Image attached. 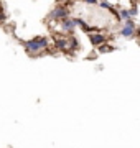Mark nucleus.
Listing matches in <instances>:
<instances>
[{"mask_svg": "<svg viewBox=\"0 0 140 148\" xmlns=\"http://www.w3.org/2000/svg\"><path fill=\"white\" fill-rule=\"evenodd\" d=\"M48 48H49V40L46 36H35L33 40L25 41V49H27V53L32 54V56L43 54Z\"/></svg>", "mask_w": 140, "mask_h": 148, "instance_id": "1", "label": "nucleus"}, {"mask_svg": "<svg viewBox=\"0 0 140 148\" xmlns=\"http://www.w3.org/2000/svg\"><path fill=\"white\" fill-rule=\"evenodd\" d=\"M68 16H69V8H68V7H65V5H58L48 15V20L61 21V20H65V18H68Z\"/></svg>", "mask_w": 140, "mask_h": 148, "instance_id": "2", "label": "nucleus"}, {"mask_svg": "<svg viewBox=\"0 0 140 148\" xmlns=\"http://www.w3.org/2000/svg\"><path fill=\"white\" fill-rule=\"evenodd\" d=\"M137 35V25L134 20H127L124 21V25L120 28V36L124 38H134Z\"/></svg>", "mask_w": 140, "mask_h": 148, "instance_id": "3", "label": "nucleus"}, {"mask_svg": "<svg viewBox=\"0 0 140 148\" xmlns=\"http://www.w3.org/2000/svg\"><path fill=\"white\" fill-rule=\"evenodd\" d=\"M59 28H61V32H65V33H73L78 28V21H76V18L68 16V18L59 21Z\"/></svg>", "mask_w": 140, "mask_h": 148, "instance_id": "4", "label": "nucleus"}, {"mask_svg": "<svg viewBox=\"0 0 140 148\" xmlns=\"http://www.w3.org/2000/svg\"><path fill=\"white\" fill-rule=\"evenodd\" d=\"M89 40H91V43L94 45V46H101V45H104V43H106V36H104L101 32L91 33V35H89Z\"/></svg>", "mask_w": 140, "mask_h": 148, "instance_id": "5", "label": "nucleus"}, {"mask_svg": "<svg viewBox=\"0 0 140 148\" xmlns=\"http://www.w3.org/2000/svg\"><path fill=\"white\" fill-rule=\"evenodd\" d=\"M56 48L61 49V51H68L69 49V45H68V38H56Z\"/></svg>", "mask_w": 140, "mask_h": 148, "instance_id": "6", "label": "nucleus"}, {"mask_svg": "<svg viewBox=\"0 0 140 148\" xmlns=\"http://www.w3.org/2000/svg\"><path fill=\"white\" fill-rule=\"evenodd\" d=\"M117 15H119V20H122V21L132 20V16H130V12L127 10V8H122L120 12H117Z\"/></svg>", "mask_w": 140, "mask_h": 148, "instance_id": "7", "label": "nucleus"}, {"mask_svg": "<svg viewBox=\"0 0 140 148\" xmlns=\"http://www.w3.org/2000/svg\"><path fill=\"white\" fill-rule=\"evenodd\" d=\"M68 45H69V49H78V48H79V40L76 36H71L69 40H68Z\"/></svg>", "mask_w": 140, "mask_h": 148, "instance_id": "8", "label": "nucleus"}, {"mask_svg": "<svg viewBox=\"0 0 140 148\" xmlns=\"http://www.w3.org/2000/svg\"><path fill=\"white\" fill-rule=\"evenodd\" d=\"M97 5L101 7V8H106V10H112L114 5H110L107 0H101V2H97Z\"/></svg>", "mask_w": 140, "mask_h": 148, "instance_id": "9", "label": "nucleus"}, {"mask_svg": "<svg viewBox=\"0 0 140 148\" xmlns=\"http://www.w3.org/2000/svg\"><path fill=\"white\" fill-rule=\"evenodd\" d=\"M129 12H130V16H132V18L139 15V7H137V2H134V3H132V8H130Z\"/></svg>", "mask_w": 140, "mask_h": 148, "instance_id": "10", "label": "nucleus"}, {"mask_svg": "<svg viewBox=\"0 0 140 148\" xmlns=\"http://www.w3.org/2000/svg\"><path fill=\"white\" fill-rule=\"evenodd\" d=\"M112 49H114V48L109 46V45H106V43L99 46V51H101V53H109V51H112Z\"/></svg>", "mask_w": 140, "mask_h": 148, "instance_id": "11", "label": "nucleus"}, {"mask_svg": "<svg viewBox=\"0 0 140 148\" xmlns=\"http://www.w3.org/2000/svg\"><path fill=\"white\" fill-rule=\"evenodd\" d=\"M5 20H7L5 12H3V10H0V23H2V21H5Z\"/></svg>", "mask_w": 140, "mask_h": 148, "instance_id": "12", "label": "nucleus"}, {"mask_svg": "<svg viewBox=\"0 0 140 148\" xmlns=\"http://www.w3.org/2000/svg\"><path fill=\"white\" fill-rule=\"evenodd\" d=\"M97 2L99 0H84V3H87V5H97Z\"/></svg>", "mask_w": 140, "mask_h": 148, "instance_id": "13", "label": "nucleus"}, {"mask_svg": "<svg viewBox=\"0 0 140 148\" xmlns=\"http://www.w3.org/2000/svg\"><path fill=\"white\" fill-rule=\"evenodd\" d=\"M0 10H2V8H0Z\"/></svg>", "mask_w": 140, "mask_h": 148, "instance_id": "14", "label": "nucleus"}]
</instances>
